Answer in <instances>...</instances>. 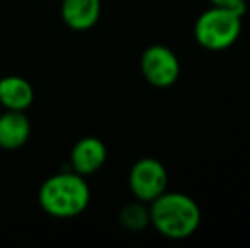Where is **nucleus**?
<instances>
[{
    "instance_id": "nucleus-10",
    "label": "nucleus",
    "mask_w": 250,
    "mask_h": 248,
    "mask_svg": "<svg viewBox=\"0 0 250 248\" xmlns=\"http://www.w3.org/2000/svg\"><path fill=\"white\" fill-rule=\"evenodd\" d=\"M119 225L128 231H142L150 226V208L146 202L136 199L135 202H128L119 211Z\"/></svg>"
},
{
    "instance_id": "nucleus-5",
    "label": "nucleus",
    "mask_w": 250,
    "mask_h": 248,
    "mask_svg": "<svg viewBox=\"0 0 250 248\" xmlns=\"http://www.w3.org/2000/svg\"><path fill=\"white\" fill-rule=\"evenodd\" d=\"M129 191L135 195V199L150 204L153 199L167 191L168 173L164 163L157 158H140L133 163L128 175Z\"/></svg>"
},
{
    "instance_id": "nucleus-11",
    "label": "nucleus",
    "mask_w": 250,
    "mask_h": 248,
    "mask_svg": "<svg viewBox=\"0 0 250 248\" xmlns=\"http://www.w3.org/2000/svg\"><path fill=\"white\" fill-rule=\"evenodd\" d=\"M213 7H221V9L233 10V12L240 14L242 17L247 12V0H209Z\"/></svg>"
},
{
    "instance_id": "nucleus-3",
    "label": "nucleus",
    "mask_w": 250,
    "mask_h": 248,
    "mask_svg": "<svg viewBox=\"0 0 250 248\" xmlns=\"http://www.w3.org/2000/svg\"><path fill=\"white\" fill-rule=\"evenodd\" d=\"M194 39L208 51H223L237 43L242 34V16L233 10L213 7L196 19Z\"/></svg>"
},
{
    "instance_id": "nucleus-8",
    "label": "nucleus",
    "mask_w": 250,
    "mask_h": 248,
    "mask_svg": "<svg viewBox=\"0 0 250 248\" xmlns=\"http://www.w3.org/2000/svg\"><path fill=\"white\" fill-rule=\"evenodd\" d=\"M34 102V89L24 76L7 75L0 78V109L26 113Z\"/></svg>"
},
{
    "instance_id": "nucleus-6",
    "label": "nucleus",
    "mask_w": 250,
    "mask_h": 248,
    "mask_svg": "<svg viewBox=\"0 0 250 248\" xmlns=\"http://www.w3.org/2000/svg\"><path fill=\"white\" fill-rule=\"evenodd\" d=\"M107 160V148L104 141L96 136H83L73 145L70 152L72 170L87 177L99 172Z\"/></svg>"
},
{
    "instance_id": "nucleus-4",
    "label": "nucleus",
    "mask_w": 250,
    "mask_h": 248,
    "mask_svg": "<svg viewBox=\"0 0 250 248\" xmlns=\"http://www.w3.org/2000/svg\"><path fill=\"white\" fill-rule=\"evenodd\" d=\"M140 70L146 82L155 89H168L179 80L181 63L174 51L165 44H151L142 53Z\"/></svg>"
},
{
    "instance_id": "nucleus-2",
    "label": "nucleus",
    "mask_w": 250,
    "mask_h": 248,
    "mask_svg": "<svg viewBox=\"0 0 250 248\" xmlns=\"http://www.w3.org/2000/svg\"><path fill=\"white\" fill-rule=\"evenodd\" d=\"M40 208L56 219H70L82 214L90 202V187L77 172H60L48 177L38 191Z\"/></svg>"
},
{
    "instance_id": "nucleus-9",
    "label": "nucleus",
    "mask_w": 250,
    "mask_h": 248,
    "mask_svg": "<svg viewBox=\"0 0 250 248\" xmlns=\"http://www.w3.org/2000/svg\"><path fill=\"white\" fill-rule=\"evenodd\" d=\"M31 136V121L26 113L3 111L0 114V148L17 150L27 143Z\"/></svg>"
},
{
    "instance_id": "nucleus-7",
    "label": "nucleus",
    "mask_w": 250,
    "mask_h": 248,
    "mask_svg": "<svg viewBox=\"0 0 250 248\" xmlns=\"http://www.w3.org/2000/svg\"><path fill=\"white\" fill-rule=\"evenodd\" d=\"M60 14L66 27L72 31H89L101 17V0H60Z\"/></svg>"
},
{
    "instance_id": "nucleus-1",
    "label": "nucleus",
    "mask_w": 250,
    "mask_h": 248,
    "mask_svg": "<svg viewBox=\"0 0 250 248\" xmlns=\"http://www.w3.org/2000/svg\"><path fill=\"white\" fill-rule=\"evenodd\" d=\"M150 225L168 240H186L201 225L199 204L188 194L165 191L150 202Z\"/></svg>"
}]
</instances>
